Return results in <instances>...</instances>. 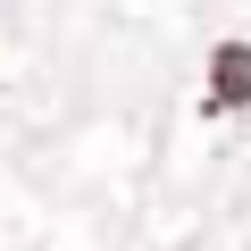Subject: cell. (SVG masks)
Here are the masks:
<instances>
[{
	"instance_id": "6da1fadb",
	"label": "cell",
	"mask_w": 251,
	"mask_h": 251,
	"mask_svg": "<svg viewBox=\"0 0 251 251\" xmlns=\"http://www.w3.org/2000/svg\"><path fill=\"white\" fill-rule=\"evenodd\" d=\"M243 84H251V50H243V42H226V50H218V109H226V100H243Z\"/></svg>"
}]
</instances>
